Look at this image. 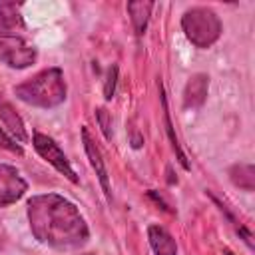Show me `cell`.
Segmentation results:
<instances>
[{
	"instance_id": "obj_1",
	"label": "cell",
	"mask_w": 255,
	"mask_h": 255,
	"mask_svg": "<svg viewBox=\"0 0 255 255\" xmlns=\"http://www.w3.org/2000/svg\"><path fill=\"white\" fill-rule=\"evenodd\" d=\"M28 221L40 243L60 251L80 249L90 237L78 207L58 193L34 195L28 201Z\"/></svg>"
},
{
	"instance_id": "obj_2",
	"label": "cell",
	"mask_w": 255,
	"mask_h": 255,
	"mask_svg": "<svg viewBox=\"0 0 255 255\" xmlns=\"http://www.w3.org/2000/svg\"><path fill=\"white\" fill-rule=\"evenodd\" d=\"M14 94L24 104L36 108H56L66 100V80L60 68H48L18 84Z\"/></svg>"
},
{
	"instance_id": "obj_3",
	"label": "cell",
	"mask_w": 255,
	"mask_h": 255,
	"mask_svg": "<svg viewBox=\"0 0 255 255\" xmlns=\"http://www.w3.org/2000/svg\"><path fill=\"white\" fill-rule=\"evenodd\" d=\"M181 28L185 38L197 48L213 46L221 36V20L219 16L205 6H195L181 16Z\"/></svg>"
},
{
	"instance_id": "obj_4",
	"label": "cell",
	"mask_w": 255,
	"mask_h": 255,
	"mask_svg": "<svg viewBox=\"0 0 255 255\" xmlns=\"http://www.w3.org/2000/svg\"><path fill=\"white\" fill-rule=\"evenodd\" d=\"M36 48L18 34H0V62L22 70L36 62Z\"/></svg>"
},
{
	"instance_id": "obj_5",
	"label": "cell",
	"mask_w": 255,
	"mask_h": 255,
	"mask_svg": "<svg viewBox=\"0 0 255 255\" xmlns=\"http://www.w3.org/2000/svg\"><path fill=\"white\" fill-rule=\"evenodd\" d=\"M32 143H34V149H36L52 167H56L64 177H68L72 183H78V181H80L78 175H76V171L72 169V165H70L66 153L60 149V145H58L50 135L36 131L34 137H32Z\"/></svg>"
},
{
	"instance_id": "obj_6",
	"label": "cell",
	"mask_w": 255,
	"mask_h": 255,
	"mask_svg": "<svg viewBox=\"0 0 255 255\" xmlns=\"http://www.w3.org/2000/svg\"><path fill=\"white\" fill-rule=\"evenodd\" d=\"M28 189L26 179L20 171L8 163H0V207L18 201Z\"/></svg>"
},
{
	"instance_id": "obj_7",
	"label": "cell",
	"mask_w": 255,
	"mask_h": 255,
	"mask_svg": "<svg viewBox=\"0 0 255 255\" xmlns=\"http://www.w3.org/2000/svg\"><path fill=\"white\" fill-rule=\"evenodd\" d=\"M82 139H84V149H86V155L92 163V167L96 169V175L100 177V183H102V189L108 197V201H112V191H110V179H108V171H106V165H104V159H102V153L98 149V145L94 143L88 128H82Z\"/></svg>"
},
{
	"instance_id": "obj_8",
	"label": "cell",
	"mask_w": 255,
	"mask_h": 255,
	"mask_svg": "<svg viewBox=\"0 0 255 255\" xmlns=\"http://www.w3.org/2000/svg\"><path fill=\"white\" fill-rule=\"evenodd\" d=\"M209 78L205 74H195L187 80L183 90V108H199L207 98Z\"/></svg>"
},
{
	"instance_id": "obj_9",
	"label": "cell",
	"mask_w": 255,
	"mask_h": 255,
	"mask_svg": "<svg viewBox=\"0 0 255 255\" xmlns=\"http://www.w3.org/2000/svg\"><path fill=\"white\" fill-rule=\"evenodd\" d=\"M147 239H149V245H151L155 255H177V243L169 235V231H165L163 227L149 225L147 227Z\"/></svg>"
},
{
	"instance_id": "obj_10",
	"label": "cell",
	"mask_w": 255,
	"mask_h": 255,
	"mask_svg": "<svg viewBox=\"0 0 255 255\" xmlns=\"http://www.w3.org/2000/svg\"><path fill=\"white\" fill-rule=\"evenodd\" d=\"M24 28L20 6L14 2H0V34H16Z\"/></svg>"
},
{
	"instance_id": "obj_11",
	"label": "cell",
	"mask_w": 255,
	"mask_h": 255,
	"mask_svg": "<svg viewBox=\"0 0 255 255\" xmlns=\"http://www.w3.org/2000/svg\"><path fill=\"white\" fill-rule=\"evenodd\" d=\"M153 10V2H128V12L131 16V24L135 28V34L141 36L147 28L149 22V14Z\"/></svg>"
},
{
	"instance_id": "obj_12",
	"label": "cell",
	"mask_w": 255,
	"mask_h": 255,
	"mask_svg": "<svg viewBox=\"0 0 255 255\" xmlns=\"http://www.w3.org/2000/svg\"><path fill=\"white\" fill-rule=\"evenodd\" d=\"M229 177L231 181L245 189V191H253L255 189V167L251 163H239V165H233L229 169Z\"/></svg>"
},
{
	"instance_id": "obj_13",
	"label": "cell",
	"mask_w": 255,
	"mask_h": 255,
	"mask_svg": "<svg viewBox=\"0 0 255 255\" xmlns=\"http://www.w3.org/2000/svg\"><path fill=\"white\" fill-rule=\"evenodd\" d=\"M0 118L4 120L6 128H10V131L14 133V137H16L18 141H24V139H26V129H24L22 120L16 116V112L10 108V104H6V102H2V100H0Z\"/></svg>"
},
{
	"instance_id": "obj_14",
	"label": "cell",
	"mask_w": 255,
	"mask_h": 255,
	"mask_svg": "<svg viewBox=\"0 0 255 255\" xmlns=\"http://www.w3.org/2000/svg\"><path fill=\"white\" fill-rule=\"evenodd\" d=\"M161 104H163V122H165V129H167V135H169V139H171V145H173V149H175V153H177V159H179V163L183 165V169H189L187 157L183 155V151H181V147H179V143H177V137H175V131H173V126H171V120H169V110H167V100H165L163 90H161Z\"/></svg>"
},
{
	"instance_id": "obj_15",
	"label": "cell",
	"mask_w": 255,
	"mask_h": 255,
	"mask_svg": "<svg viewBox=\"0 0 255 255\" xmlns=\"http://www.w3.org/2000/svg\"><path fill=\"white\" fill-rule=\"evenodd\" d=\"M0 149L12 151V153H22V147L16 143V139H12L2 128H0Z\"/></svg>"
},
{
	"instance_id": "obj_16",
	"label": "cell",
	"mask_w": 255,
	"mask_h": 255,
	"mask_svg": "<svg viewBox=\"0 0 255 255\" xmlns=\"http://www.w3.org/2000/svg\"><path fill=\"white\" fill-rule=\"evenodd\" d=\"M116 80H118V66H112V68H110V72H108V82H106V86H104V94H106V100L114 98Z\"/></svg>"
},
{
	"instance_id": "obj_17",
	"label": "cell",
	"mask_w": 255,
	"mask_h": 255,
	"mask_svg": "<svg viewBox=\"0 0 255 255\" xmlns=\"http://www.w3.org/2000/svg\"><path fill=\"white\" fill-rule=\"evenodd\" d=\"M98 120H100V126H102L104 135L110 139L112 133H110V122H108V114H106V110H98Z\"/></svg>"
},
{
	"instance_id": "obj_18",
	"label": "cell",
	"mask_w": 255,
	"mask_h": 255,
	"mask_svg": "<svg viewBox=\"0 0 255 255\" xmlns=\"http://www.w3.org/2000/svg\"><path fill=\"white\" fill-rule=\"evenodd\" d=\"M223 255H233V253H231L229 249H225V251H223Z\"/></svg>"
},
{
	"instance_id": "obj_19",
	"label": "cell",
	"mask_w": 255,
	"mask_h": 255,
	"mask_svg": "<svg viewBox=\"0 0 255 255\" xmlns=\"http://www.w3.org/2000/svg\"><path fill=\"white\" fill-rule=\"evenodd\" d=\"M84 255H92V253H84Z\"/></svg>"
}]
</instances>
